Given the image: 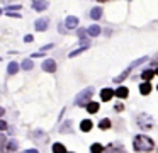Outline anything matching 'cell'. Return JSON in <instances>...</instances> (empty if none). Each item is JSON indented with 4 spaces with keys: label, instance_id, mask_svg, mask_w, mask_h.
Wrapping results in <instances>:
<instances>
[{
    "label": "cell",
    "instance_id": "30bf717a",
    "mask_svg": "<svg viewBox=\"0 0 158 153\" xmlns=\"http://www.w3.org/2000/svg\"><path fill=\"white\" fill-rule=\"evenodd\" d=\"M92 121H90V119H83L82 122H80V129H82L83 133H89L90 129H92Z\"/></svg>",
    "mask_w": 158,
    "mask_h": 153
},
{
    "label": "cell",
    "instance_id": "9c48e42d",
    "mask_svg": "<svg viewBox=\"0 0 158 153\" xmlns=\"http://www.w3.org/2000/svg\"><path fill=\"white\" fill-rule=\"evenodd\" d=\"M114 95H116V90H112V88H104V90L100 92V99H102V100H110Z\"/></svg>",
    "mask_w": 158,
    "mask_h": 153
},
{
    "label": "cell",
    "instance_id": "e0dca14e",
    "mask_svg": "<svg viewBox=\"0 0 158 153\" xmlns=\"http://www.w3.org/2000/svg\"><path fill=\"white\" fill-rule=\"evenodd\" d=\"M87 34H89V36H92V37L99 36V34H100V27L99 26H90L89 29H87Z\"/></svg>",
    "mask_w": 158,
    "mask_h": 153
},
{
    "label": "cell",
    "instance_id": "83f0119b",
    "mask_svg": "<svg viewBox=\"0 0 158 153\" xmlns=\"http://www.w3.org/2000/svg\"><path fill=\"white\" fill-rule=\"evenodd\" d=\"M61 131H63V133H65V131H70V122H68V121H66V124L61 126Z\"/></svg>",
    "mask_w": 158,
    "mask_h": 153
},
{
    "label": "cell",
    "instance_id": "836d02e7",
    "mask_svg": "<svg viewBox=\"0 0 158 153\" xmlns=\"http://www.w3.org/2000/svg\"><path fill=\"white\" fill-rule=\"evenodd\" d=\"M4 114H5V109H4V107H0V117H2Z\"/></svg>",
    "mask_w": 158,
    "mask_h": 153
},
{
    "label": "cell",
    "instance_id": "7a4b0ae2",
    "mask_svg": "<svg viewBox=\"0 0 158 153\" xmlns=\"http://www.w3.org/2000/svg\"><path fill=\"white\" fill-rule=\"evenodd\" d=\"M92 94H94V88H92V87L85 88V90L80 92L78 97L75 99V104H77V105H85V107H87V104H89L90 99H92Z\"/></svg>",
    "mask_w": 158,
    "mask_h": 153
},
{
    "label": "cell",
    "instance_id": "f1b7e54d",
    "mask_svg": "<svg viewBox=\"0 0 158 153\" xmlns=\"http://www.w3.org/2000/svg\"><path fill=\"white\" fill-rule=\"evenodd\" d=\"M32 39H34V37H32L31 34H27V36H24V41H26V43H32Z\"/></svg>",
    "mask_w": 158,
    "mask_h": 153
},
{
    "label": "cell",
    "instance_id": "1f68e13d",
    "mask_svg": "<svg viewBox=\"0 0 158 153\" xmlns=\"http://www.w3.org/2000/svg\"><path fill=\"white\" fill-rule=\"evenodd\" d=\"M53 48V44H46V46H43V51H48V49H51Z\"/></svg>",
    "mask_w": 158,
    "mask_h": 153
},
{
    "label": "cell",
    "instance_id": "f546056e",
    "mask_svg": "<svg viewBox=\"0 0 158 153\" xmlns=\"http://www.w3.org/2000/svg\"><path fill=\"white\" fill-rule=\"evenodd\" d=\"M156 65H158V56H155L153 60H151V68H153V66H156Z\"/></svg>",
    "mask_w": 158,
    "mask_h": 153
},
{
    "label": "cell",
    "instance_id": "2e32d148",
    "mask_svg": "<svg viewBox=\"0 0 158 153\" xmlns=\"http://www.w3.org/2000/svg\"><path fill=\"white\" fill-rule=\"evenodd\" d=\"M106 151V148H104L100 143H94L92 146H90V153H104Z\"/></svg>",
    "mask_w": 158,
    "mask_h": 153
},
{
    "label": "cell",
    "instance_id": "44dd1931",
    "mask_svg": "<svg viewBox=\"0 0 158 153\" xmlns=\"http://www.w3.org/2000/svg\"><path fill=\"white\" fill-rule=\"evenodd\" d=\"M87 48H89V46H82V48H78V49L72 51V53H70L68 56H70V58H75V56H78V54H80V53H83V51H85Z\"/></svg>",
    "mask_w": 158,
    "mask_h": 153
},
{
    "label": "cell",
    "instance_id": "8fae6325",
    "mask_svg": "<svg viewBox=\"0 0 158 153\" xmlns=\"http://www.w3.org/2000/svg\"><path fill=\"white\" fill-rule=\"evenodd\" d=\"M17 148H19V145H17V141H15V139H10V141H7V145H5V150H7L9 153L17 151Z\"/></svg>",
    "mask_w": 158,
    "mask_h": 153
},
{
    "label": "cell",
    "instance_id": "d590c367",
    "mask_svg": "<svg viewBox=\"0 0 158 153\" xmlns=\"http://www.w3.org/2000/svg\"><path fill=\"white\" fill-rule=\"evenodd\" d=\"M2 2H10V0H2Z\"/></svg>",
    "mask_w": 158,
    "mask_h": 153
},
{
    "label": "cell",
    "instance_id": "ba28073f",
    "mask_svg": "<svg viewBox=\"0 0 158 153\" xmlns=\"http://www.w3.org/2000/svg\"><path fill=\"white\" fill-rule=\"evenodd\" d=\"M65 26L68 27V29H75V27L78 26V17H75V15H70V17H66V20H65Z\"/></svg>",
    "mask_w": 158,
    "mask_h": 153
},
{
    "label": "cell",
    "instance_id": "484cf974",
    "mask_svg": "<svg viewBox=\"0 0 158 153\" xmlns=\"http://www.w3.org/2000/svg\"><path fill=\"white\" fill-rule=\"evenodd\" d=\"M7 128H9L7 121H4V119H0V131H5Z\"/></svg>",
    "mask_w": 158,
    "mask_h": 153
},
{
    "label": "cell",
    "instance_id": "4fadbf2b",
    "mask_svg": "<svg viewBox=\"0 0 158 153\" xmlns=\"http://www.w3.org/2000/svg\"><path fill=\"white\" fill-rule=\"evenodd\" d=\"M127 95H129V90L126 87H119L116 90V97H119V99H127Z\"/></svg>",
    "mask_w": 158,
    "mask_h": 153
},
{
    "label": "cell",
    "instance_id": "7402d4cb",
    "mask_svg": "<svg viewBox=\"0 0 158 153\" xmlns=\"http://www.w3.org/2000/svg\"><path fill=\"white\" fill-rule=\"evenodd\" d=\"M110 126H112V124H110L109 119H102V121L99 122V128H100V129H109Z\"/></svg>",
    "mask_w": 158,
    "mask_h": 153
},
{
    "label": "cell",
    "instance_id": "6da1fadb",
    "mask_svg": "<svg viewBox=\"0 0 158 153\" xmlns=\"http://www.w3.org/2000/svg\"><path fill=\"white\" fill-rule=\"evenodd\" d=\"M133 148L136 150V151L148 153V151H153L155 143H153V139H151L150 136L138 134V136H134V139H133Z\"/></svg>",
    "mask_w": 158,
    "mask_h": 153
},
{
    "label": "cell",
    "instance_id": "8992f818",
    "mask_svg": "<svg viewBox=\"0 0 158 153\" xmlns=\"http://www.w3.org/2000/svg\"><path fill=\"white\" fill-rule=\"evenodd\" d=\"M48 0H36V2H32V9L38 10V12H43V10L48 9Z\"/></svg>",
    "mask_w": 158,
    "mask_h": 153
},
{
    "label": "cell",
    "instance_id": "74e56055",
    "mask_svg": "<svg viewBox=\"0 0 158 153\" xmlns=\"http://www.w3.org/2000/svg\"><path fill=\"white\" fill-rule=\"evenodd\" d=\"M0 14H2V9H0Z\"/></svg>",
    "mask_w": 158,
    "mask_h": 153
},
{
    "label": "cell",
    "instance_id": "d6a6232c",
    "mask_svg": "<svg viewBox=\"0 0 158 153\" xmlns=\"http://www.w3.org/2000/svg\"><path fill=\"white\" fill-rule=\"evenodd\" d=\"M24 153H38V150H26Z\"/></svg>",
    "mask_w": 158,
    "mask_h": 153
},
{
    "label": "cell",
    "instance_id": "3957f363",
    "mask_svg": "<svg viewBox=\"0 0 158 153\" xmlns=\"http://www.w3.org/2000/svg\"><path fill=\"white\" fill-rule=\"evenodd\" d=\"M138 126L143 128V129L153 128V117H150L148 114H139L138 116Z\"/></svg>",
    "mask_w": 158,
    "mask_h": 153
},
{
    "label": "cell",
    "instance_id": "7c38bea8",
    "mask_svg": "<svg viewBox=\"0 0 158 153\" xmlns=\"http://www.w3.org/2000/svg\"><path fill=\"white\" fill-rule=\"evenodd\" d=\"M139 92H141L143 95H148V94H150V92H151V83H150V82H143V83L139 85Z\"/></svg>",
    "mask_w": 158,
    "mask_h": 153
},
{
    "label": "cell",
    "instance_id": "52a82bcc",
    "mask_svg": "<svg viewBox=\"0 0 158 153\" xmlns=\"http://www.w3.org/2000/svg\"><path fill=\"white\" fill-rule=\"evenodd\" d=\"M48 24H49V20H48V17H43V19H38L36 20V29L38 31H46L48 29Z\"/></svg>",
    "mask_w": 158,
    "mask_h": 153
},
{
    "label": "cell",
    "instance_id": "277c9868",
    "mask_svg": "<svg viewBox=\"0 0 158 153\" xmlns=\"http://www.w3.org/2000/svg\"><path fill=\"white\" fill-rule=\"evenodd\" d=\"M106 153H126V150L121 143H110L106 148Z\"/></svg>",
    "mask_w": 158,
    "mask_h": 153
},
{
    "label": "cell",
    "instance_id": "ffe728a7",
    "mask_svg": "<svg viewBox=\"0 0 158 153\" xmlns=\"http://www.w3.org/2000/svg\"><path fill=\"white\" fill-rule=\"evenodd\" d=\"M153 77H155V71L153 70H144L143 73H141V78H143L144 82H150Z\"/></svg>",
    "mask_w": 158,
    "mask_h": 153
},
{
    "label": "cell",
    "instance_id": "d4e9b609",
    "mask_svg": "<svg viewBox=\"0 0 158 153\" xmlns=\"http://www.w3.org/2000/svg\"><path fill=\"white\" fill-rule=\"evenodd\" d=\"M17 10H21V5H9L7 7V12H17Z\"/></svg>",
    "mask_w": 158,
    "mask_h": 153
},
{
    "label": "cell",
    "instance_id": "603a6c76",
    "mask_svg": "<svg viewBox=\"0 0 158 153\" xmlns=\"http://www.w3.org/2000/svg\"><path fill=\"white\" fill-rule=\"evenodd\" d=\"M21 66H22V70H31V68L34 66V65H32V60H24Z\"/></svg>",
    "mask_w": 158,
    "mask_h": 153
},
{
    "label": "cell",
    "instance_id": "5b68a950",
    "mask_svg": "<svg viewBox=\"0 0 158 153\" xmlns=\"http://www.w3.org/2000/svg\"><path fill=\"white\" fill-rule=\"evenodd\" d=\"M43 70L48 71V73H55L56 71V61L55 60H44V63H43Z\"/></svg>",
    "mask_w": 158,
    "mask_h": 153
},
{
    "label": "cell",
    "instance_id": "4dcf8cb0",
    "mask_svg": "<svg viewBox=\"0 0 158 153\" xmlns=\"http://www.w3.org/2000/svg\"><path fill=\"white\" fill-rule=\"evenodd\" d=\"M123 109H124V107H123V104H116V111H117V112H121Z\"/></svg>",
    "mask_w": 158,
    "mask_h": 153
},
{
    "label": "cell",
    "instance_id": "cb8c5ba5",
    "mask_svg": "<svg viewBox=\"0 0 158 153\" xmlns=\"http://www.w3.org/2000/svg\"><path fill=\"white\" fill-rule=\"evenodd\" d=\"M5 145H7V136H5L4 133H0V150L4 148Z\"/></svg>",
    "mask_w": 158,
    "mask_h": 153
},
{
    "label": "cell",
    "instance_id": "5bb4252c",
    "mask_svg": "<svg viewBox=\"0 0 158 153\" xmlns=\"http://www.w3.org/2000/svg\"><path fill=\"white\" fill-rule=\"evenodd\" d=\"M19 71V65L15 63V61H10V63H9V66H7V73L9 75H15Z\"/></svg>",
    "mask_w": 158,
    "mask_h": 153
},
{
    "label": "cell",
    "instance_id": "4316f807",
    "mask_svg": "<svg viewBox=\"0 0 158 153\" xmlns=\"http://www.w3.org/2000/svg\"><path fill=\"white\" fill-rule=\"evenodd\" d=\"M7 15L9 17H15V19H21V14H17V12H9Z\"/></svg>",
    "mask_w": 158,
    "mask_h": 153
},
{
    "label": "cell",
    "instance_id": "ac0fdd59",
    "mask_svg": "<svg viewBox=\"0 0 158 153\" xmlns=\"http://www.w3.org/2000/svg\"><path fill=\"white\" fill-rule=\"evenodd\" d=\"M90 17H92V19H100V17H102V9H100V7H95V9H92L90 10Z\"/></svg>",
    "mask_w": 158,
    "mask_h": 153
},
{
    "label": "cell",
    "instance_id": "9a60e30c",
    "mask_svg": "<svg viewBox=\"0 0 158 153\" xmlns=\"http://www.w3.org/2000/svg\"><path fill=\"white\" fill-rule=\"evenodd\" d=\"M99 109H100L99 102H89V104H87V111H89L90 114H95Z\"/></svg>",
    "mask_w": 158,
    "mask_h": 153
},
{
    "label": "cell",
    "instance_id": "e575fe53",
    "mask_svg": "<svg viewBox=\"0 0 158 153\" xmlns=\"http://www.w3.org/2000/svg\"><path fill=\"white\" fill-rule=\"evenodd\" d=\"M97 2H100V3H104V2H107V0H97Z\"/></svg>",
    "mask_w": 158,
    "mask_h": 153
},
{
    "label": "cell",
    "instance_id": "d6986e66",
    "mask_svg": "<svg viewBox=\"0 0 158 153\" xmlns=\"http://www.w3.org/2000/svg\"><path fill=\"white\" fill-rule=\"evenodd\" d=\"M53 153H68L65 148V145H61V143H55L53 145Z\"/></svg>",
    "mask_w": 158,
    "mask_h": 153
},
{
    "label": "cell",
    "instance_id": "8d00e7d4",
    "mask_svg": "<svg viewBox=\"0 0 158 153\" xmlns=\"http://www.w3.org/2000/svg\"><path fill=\"white\" fill-rule=\"evenodd\" d=\"M155 73H156V75H158V68H156V71H155Z\"/></svg>",
    "mask_w": 158,
    "mask_h": 153
}]
</instances>
